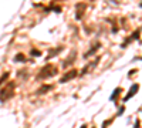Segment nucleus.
Masks as SVG:
<instances>
[{"instance_id":"2","label":"nucleus","mask_w":142,"mask_h":128,"mask_svg":"<svg viewBox=\"0 0 142 128\" xmlns=\"http://www.w3.org/2000/svg\"><path fill=\"white\" fill-rule=\"evenodd\" d=\"M135 91H138V85H132V90L129 91V94H128V96L125 97L124 100H129V97H131L132 94H135Z\"/></svg>"},{"instance_id":"1","label":"nucleus","mask_w":142,"mask_h":128,"mask_svg":"<svg viewBox=\"0 0 142 128\" xmlns=\"http://www.w3.org/2000/svg\"><path fill=\"white\" fill-rule=\"evenodd\" d=\"M55 71H57L55 67H53V65H47V68H43V71L40 73V77H51Z\"/></svg>"}]
</instances>
